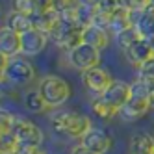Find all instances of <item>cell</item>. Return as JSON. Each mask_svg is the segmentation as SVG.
I'll return each instance as SVG.
<instances>
[{"label": "cell", "instance_id": "obj_1", "mask_svg": "<svg viewBox=\"0 0 154 154\" xmlns=\"http://www.w3.org/2000/svg\"><path fill=\"white\" fill-rule=\"evenodd\" d=\"M52 126L58 134H67L69 137H80V139L93 128L89 117L74 113V112H61L58 115H54Z\"/></svg>", "mask_w": 154, "mask_h": 154}, {"label": "cell", "instance_id": "obj_2", "mask_svg": "<svg viewBox=\"0 0 154 154\" xmlns=\"http://www.w3.org/2000/svg\"><path fill=\"white\" fill-rule=\"evenodd\" d=\"M130 87H132L130 100L123 106L121 115L126 121H134V119L143 117L147 113V109L150 108V104H149V84L139 78L134 84H130Z\"/></svg>", "mask_w": 154, "mask_h": 154}, {"label": "cell", "instance_id": "obj_3", "mask_svg": "<svg viewBox=\"0 0 154 154\" xmlns=\"http://www.w3.org/2000/svg\"><path fill=\"white\" fill-rule=\"evenodd\" d=\"M37 91L41 93V97L45 98V102L48 104V108H56V106H61L69 100L71 97V87L69 84L65 82L60 76H54V74H48L45 78H41L39 85H37Z\"/></svg>", "mask_w": 154, "mask_h": 154}, {"label": "cell", "instance_id": "obj_4", "mask_svg": "<svg viewBox=\"0 0 154 154\" xmlns=\"http://www.w3.org/2000/svg\"><path fill=\"white\" fill-rule=\"evenodd\" d=\"M82 34L84 30L78 28V26H71V24H65V23H60L54 26V30L50 32V39L56 43L60 48H65V50H72L78 45H82Z\"/></svg>", "mask_w": 154, "mask_h": 154}, {"label": "cell", "instance_id": "obj_5", "mask_svg": "<svg viewBox=\"0 0 154 154\" xmlns=\"http://www.w3.org/2000/svg\"><path fill=\"white\" fill-rule=\"evenodd\" d=\"M11 134L17 137L20 147H39L43 141V132L24 117H15Z\"/></svg>", "mask_w": 154, "mask_h": 154}, {"label": "cell", "instance_id": "obj_6", "mask_svg": "<svg viewBox=\"0 0 154 154\" xmlns=\"http://www.w3.org/2000/svg\"><path fill=\"white\" fill-rule=\"evenodd\" d=\"M4 76L15 85H26L35 78V69L30 61L23 58H9V63L4 71Z\"/></svg>", "mask_w": 154, "mask_h": 154}, {"label": "cell", "instance_id": "obj_7", "mask_svg": "<svg viewBox=\"0 0 154 154\" xmlns=\"http://www.w3.org/2000/svg\"><path fill=\"white\" fill-rule=\"evenodd\" d=\"M69 61L72 67L80 69V71H87L98 67V61H100V50H97L89 45H78L76 48H72L69 52Z\"/></svg>", "mask_w": 154, "mask_h": 154}, {"label": "cell", "instance_id": "obj_8", "mask_svg": "<svg viewBox=\"0 0 154 154\" xmlns=\"http://www.w3.org/2000/svg\"><path fill=\"white\" fill-rule=\"evenodd\" d=\"M130 95H132V87H130V84L121 82V80H113V84L100 95V98H102V100H104L108 106H112V108L119 109V113H121L123 106L130 100Z\"/></svg>", "mask_w": 154, "mask_h": 154}, {"label": "cell", "instance_id": "obj_9", "mask_svg": "<svg viewBox=\"0 0 154 154\" xmlns=\"http://www.w3.org/2000/svg\"><path fill=\"white\" fill-rule=\"evenodd\" d=\"M82 78H84V84H85L87 89L93 91V93H98V95H102L108 87L113 84L112 74L104 69H100V67H93V69L84 71Z\"/></svg>", "mask_w": 154, "mask_h": 154}, {"label": "cell", "instance_id": "obj_10", "mask_svg": "<svg viewBox=\"0 0 154 154\" xmlns=\"http://www.w3.org/2000/svg\"><path fill=\"white\" fill-rule=\"evenodd\" d=\"M47 41H48L47 34H41L37 30H30L20 35V52L26 54V56H35L47 47Z\"/></svg>", "mask_w": 154, "mask_h": 154}, {"label": "cell", "instance_id": "obj_11", "mask_svg": "<svg viewBox=\"0 0 154 154\" xmlns=\"http://www.w3.org/2000/svg\"><path fill=\"white\" fill-rule=\"evenodd\" d=\"M82 145L87 147L89 150H93V152H97V154H104V152H108L109 149H112L113 141H112V137H109L108 134H104L102 130L91 128L82 137Z\"/></svg>", "mask_w": 154, "mask_h": 154}, {"label": "cell", "instance_id": "obj_12", "mask_svg": "<svg viewBox=\"0 0 154 154\" xmlns=\"http://www.w3.org/2000/svg\"><path fill=\"white\" fill-rule=\"evenodd\" d=\"M125 54H126L128 61H130L132 65H136L137 69L141 67L143 63H147L149 60L154 58L152 47L149 45V41H147V39H139V41H136L134 45H130V47L125 50Z\"/></svg>", "mask_w": 154, "mask_h": 154}, {"label": "cell", "instance_id": "obj_13", "mask_svg": "<svg viewBox=\"0 0 154 154\" xmlns=\"http://www.w3.org/2000/svg\"><path fill=\"white\" fill-rule=\"evenodd\" d=\"M0 52L8 58H15L20 54V35L9 28H0Z\"/></svg>", "mask_w": 154, "mask_h": 154}, {"label": "cell", "instance_id": "obj_14", "mask_svg": "<svg viewBox=\"0 0 154 154\" xmlns=\"http://www.w3.org/2000/svg\"><path fill=\"white\" fill-rule=\"evenodd\" d=\"M30 20H32L34 30L50 35V32L54 30V26L60 23V13H56L54 9H50V11H47V13H34V15H30Z\"/></svg>", "mask_w": 154, "mask_h": 154}, {"label": "cell", "instance_id": "obj_15", "mask_svg": "<svg viewBox=\"0 0 154 154\" xmlns=\"http://www.w3.org/2000/svg\"><path fill=\"white\" fill-rule=\"evenodd\" d=\"M82 43L84 45H89L97 50H102L108 47V43H109V37L106 34V30L102 28H98V26H87L84 30V34H82Z\"/></svg>", "mask_w": 154, "mask_h": 154}, {"label": "cell", "instance_id": "obj_16", "mask_svg": "<svg viewBox=\"0 0 154 154\" xmlns=\"http://www.w3.org/2000/svg\"><path fill=\"white\" fill-rule=\"evenodd\" d=\"M6 28H9L11 32H15V34H19V35H23V34H26V32L34 30L30 17L23 15V13H17V11H11V13L8 15Z\"/></svg>", "mask_w": 154, "mask_h": 154}, {"label": "cell", "instance_id": "obj_17", "mask_svg": "<svg viewBox=\"0 0 154 154\" xmlns=\"http://www.w3.org/2000/svg\"><path fill=\"white\" fill-rule=\"evenodd\" d=\"M130 152H145L154 154V137L145 132H139L130 137Z\"/></svg>", "mask_w": 154, "mask_h": 154}, {"label": "cell", "instance_id": "obj_18", "mask_svg": "<svg viewBox=\"0 0 154 154\" xmlns=\"http://www.w3.org/2000/svg\"><path fill=\"white\" fill-rule=\"evenodd\" d=\"M132 28V23H130V15H128V9L125 8H117L115 11L112 13V20H109V28L108 30H112L113 34H121V32H125Z\"/></svg>", "mask_w": 154, "mask_h": 154}, {"label": "cell", "instance_id": "obj_19", "mask_svg": "<svg viewBox=\"0 0 154 154\" xmlns=\"http://www.w3.org/2000/svg\"><path fill=\"white\" fill-rule=\"evenodd\" d=\"M137 30L143 39H150L154 37V4H150L141 15V20L137 24Z\"/></svg>", "mask_w": 154, "mask_h": 154}, {"label": "cell", "instance_id": "obj_20", "mask_svg": "<svg viewBox=\"0 0 154 154\" xmlns=\"http://www.w3.org/2000/svg\"><path fill=\"white\" fill-rule=\"evenodd\" d=\"M24 106L32 113H43L48 108V104L45 102V98L41 97L39 91H26L24 93Z\"/></svg>", "mask_w": 154, "mask_h": 154}, {"label": "cell", "instance_id": "obj_21", "mask_svg": "<svg viewBox=\"0 0 154 154\" xmlns=\"http://www.w3.org/2000/svg\"><path fill=\"white\" fill-rule=\"evenodd\" d=\"M139 39H143V37H141V34H139L137 26H132V28H128V30H125V32H121V34H117V43H119V47H123L125 50H126L130 45H134L136 41H139Z\"/></svg>", "mask_w": 154, "mask_h": 154}, {"label": "cell", "instance_id": "obj_22", "mask_svg": "<svg viewBox=\"0 0 154 154\" xmlns=\"http://www.w3.org/2000/svg\"><path fill=\"white\" fill-rule=\"evenodd\" d=\"M93 112L98 115V117H102L104 121H109L112 117H115L117 113H119V109H115V108H112V106H108L100 97L97 98V100H93Z\"/></svg>", "mask_w": 154, "mask_h": 154}, {"label": "cell", "instance_id": "obj_23", "mask_svg": "<svg viewBox=\"0 0 154 154\" xmlns=\"http://www.w3.org/2000/svg\"><path fill=\"white\" fill-rule=\"evenodd\" d=\"M19 141L13 134L0 136V154H15L19 150Z\"/></svg>", "mask_w": 154, "mask_h": 154}, {"label": "cell", "instance_id": "obj_24", "mask_svg": "<svg viewBox=\"0 0 154 154\" xmlns=\"http://www.w3.org/2000/svg\"><path fill=\"white\" fill-rule=\"evenodd\" d=\"M76 11H78V26L80 28H87L93 24V17H95V9L93 8H87L84 4H78V8H76Z\"/></svg>", "mask_w": 154, "mask_h": 154}, {"label": "cell", "instance_id": "obj_25", "mask_svg": "<svg viewBox=\"0 0 154 154\" xmlns=\"http://www.w3.org/2000/svg\"><path fill=\"white\" fill-rule=\"evenodd\" d=\"M119 8H125L128 11H145L152 4L150 0H117Z\"/></svg>", "mask_w": 154, "mask_h": 154}, {"label": "cell", "instance_id": "obj_26", "mask_svg": "<svg viewBox=\"0 0 154 154\" xmlns=\"http://www.w3.org/2000/svg\"><path fill=\"white\" fill-rule=\"evenodd\" d=\"M13 11L23 13V15H34L37 11L35 0H13Z\"/></svg>", "mask_w": 154, "mask_h": 154}, {"label": "cell", "instance_id": "obj_27", "mask_svg": "<svg viewBox=\"0 0 154 154\" xmlns=\"http://www.w3.org/2000/svg\"><path fill=\"white\" fill-rule=\"evenodd\" d=\"M13 121L15 115L8 113V112H0V136H6V134H11V128H13Z\"/></svg>", "mask_w": 154, "mask_h": 154}, {"label": "cell", "instance_id": "obj_28", "mask_svg": "<svg viewBox=\"0 0 154 154\" xmlns=\"http://www.w3.org/2000/svg\"><path fill=\"white\" fill-rule=\"evenodd\" d=\"M139 78L145 80L147 84H154V58L139 67Z\"/></svg>", "mask_w": 154, "mask_h": 154}, {"label": "cell", "instance_id": "obj_29", "mask_svg": "<svg viewBox=\"0 0 154 154\" xmlns=\"http://www.w3.org/2000/svg\"><path fill=\"white\" fill-rule=\"evenodd\" d=\"M78 4H80L78 0H54V2H52V9L56 13H63V11H67V9L76 8Z\"/></svg>", "mask_w": 154, "mask_h": 154}, {"label": "cell", "instance_id": "obj_30", "mask_svg": "<svg viewBox=\"0 0 154 154\" xmlns=\"http://www.w3.org/2000/svg\"><path fill=\"white\" fill-rule=\"evenodd\" d=\"M109 20H112V15L102 13V11H97V9H95L93 26H98V28H102V30H108L109 28Z\"/></svg>", "mask_w": 154, "mask_h": 154}, {"label": "cell", "instance_id": "obj_31", "mask_svg": "<svg viewBox=\"0 0 154 154\" xmlns=\"http://www.w3.org/2000/svg\"><path fill=\"white\" fill-rule=\"evenodd\" d=\"M52 2L54 0H35V8H37V11L35 13H47L52 9Z\"/></svg>", "mask_w": 154, "mask_h": 154}, {"label": "cell", "instance_id": "obj_32", "mask_svg": "<svg viewBox=\"0 0 154 154\" xmlns=\"http://www.w3.org/2000/svg\"><path fill=\"white\" fill-rule=\"evenodd\" d=\"M15 154H45L41 150V147H19Z\"/></svg>", "mask_w": 154, "mask_h": 154}, {"label": "cell", "instance_id": "obj_33", "mask_svg": "<svg viewBox=\"0 0 154 154\" xmlns=\"http://www.w3.org/2000/svg\"><path fill=\"white\" fill-rule=\"evenodd\" d=\"M71 154H97V152L89 150V149H87V147H84L82 143H80V145H76V147H74V149L71 150Z\"/></svg>", "mask_w": 154, "mask_h": 154}, {"label": "cell", "instance_id": "obj_34", "mask_svg": "<svg viewBox=\"0 0 154 154\" xmlns=\"http://www.w3.org/2000/svg\"><path fill=\"white\" fill-rule=\"evenodd\" d=\"M8 63H9V58L8 56H4L2 52H0V71H6V67H8Z\"/></svg>", "mask_w": 154, "mask_h": 154}, {"label": "cell", "instance_id": "obj_35", "mask_svg": "<svg viewBox=\"0 0 154 154\" xmlns=\"http://www.w3.org/2000/svg\"><path fill=\"white\" fill-rule=\"evenodd\" d=\"M78 2L84 4V6H87V8H93V9H95V8L98 6V2H100V0H78Z\"/></svg>", "mask_w": 154, "mask_h": 154}, {"label": "cell", "instance_id": "obj_36", "mask_svg": "<svg viewBox=\"0 0 154 154\" xmlns=\"http://www.w3.org/2000/svg\"><path fill=\"white\" fill-rule=\"evenodd\" d=\"M149 104L154 108V84H149Z\"/></svg>", "mask_w": 154, "mask_h": 154}, {"label": "cell", "instance_id": "obj_37", "mask_svg": "<svg viewBox=\"0 0 154 154\" xmlns=\"http://www.w3.org/2000/svg\"><path fill=\"white\" fill-rule=\"evenodd\" d=\"M4 78H6V76H4V72H2V71H0V82H2Z\"/></svg>", "mask_w": 154, "mask_h": 154}, {"label": "cell", "instance_id": "obj_38", "mask_svg": "<svg viewBox=\"0 0 154 154\" xmlns=\"http://www.w3.org/2000/svg\"><path fill=\"white\" fill-rule=\"evenodd\" d=\"M130 154H145V152H130Z\"/></svg>", "mask_w": 154, "mask_h": 154}, {"label": "cell", "instance_id": "obj_39", "mask_svg": "<svg viewBox=\"0 0 154 154\" xmlns=\"http://www.w3.org/2000/svg\"><path fill=\"white\" fill-rule=\"evenodd\" d=\"M150 2H152V4H154V0H150Z\"/></svg>", "mask_w": 154, "mask_h": 154}, {"label": "cell", "instance_id": "obj_40", "mask_svg": "<svg viewBox=\"0 0 154 154\" xmlns=\"http://www.w3.org/2000/svg\"><path fill=\"white\" fill-rule=\"evenodd\" d=\"M0 112H2V108H0Z\"/></svg>", "mask_w": 154, "mask_h": 154}]
</instances>
